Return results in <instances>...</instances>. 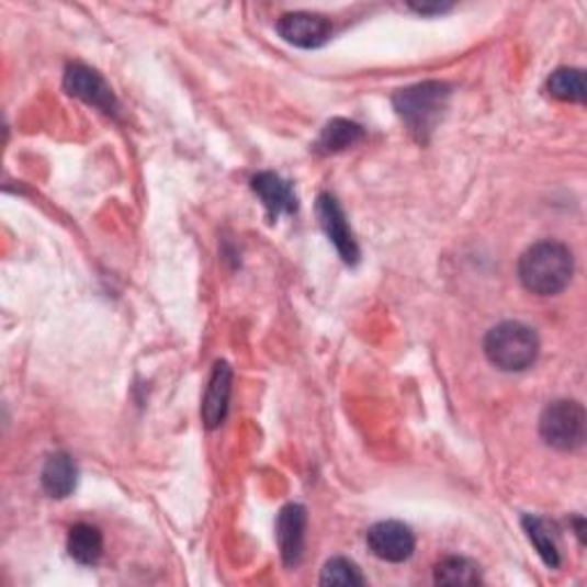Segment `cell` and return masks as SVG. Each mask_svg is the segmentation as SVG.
I'll return each instance as SVG.
<instances>
[{"label": "cell", "instance_id": "17", "mask_svg": "<svg viewBox=\"0 0 587 587\" xmlns=\"http://www.w3.org/2000/svg\"><path fill=\"white\" fill-rule=\"evenodd\" d=\"M546 86H549L551 97H555L560 101H574V104H583L585 97H587L585 74L580 69H574V67L555 69Z\"/></svg>", "mask_w": 587, "mask_h": 587}, {"label": "cell", "instance_id": "7", "mask_svg": "<svg viewBox=\"0 0 587 587\" xmlns=\"http://www.w3.org/2000/svg\"><path fill=\"white\" fill-rule=\"evenodd\" d=\"M278 35L298 48H319L334 35V25L321 14L290 12L278 19Z\"/></svg>", "mask_w": 587, "mask_h": 587}, {"label": "cell", "instance_id": "11", "mask_svg": "<svg viewBox=\"0 0 587 587\" xmlns=\"http://www.w3.org/2000/svg\"><path fill=\"white\" fill-rule=\"evenodd\" d=\"M229 395H233V368H229L225 361H218L210 376L207 393H204V399H202L204 427L216 429L225 422L227 408H229Z\"/></svg>", "mask_w": 587, "mask_h": 587}, {"label": "cell", "instance_id": "9", "mask_svg": "<svg viewBox=\"0 0 587 587\" xmlns=\"http://www.w3.org/2000/svg\"><path fill=\"white\" fill-rule=\"evenodd\" d=\"M305 528H308V512H305L303 505L292 503L280 509L275 521V540L287 567L301 565L305 549Z\"/></svg>", "mask_w": 587, "mask_h": 587}, {"label": "cell", "instance_id": "2", "mask_svg": "<svg viewBox=\"0 0 587 587\" xmlns=\"http://www.w3.org/2000/svg\"><path fill=\"white\" fill-rule=\"evenodd\" d=\"M450 86L439 81H425L418 86H411L406 90H399L393 97V106L406 129L418 143H427L437 129L450 101Z\"/></svg>", "mask_w": 587, "mask_h": 587}, {"label": "cell", "instance_id": "10", "mask_svg": "<svg viewBox=\"0 0 587 587\" xmlns=\"http://www.w3.org/2000/svg\"><path fill=\"white\" fill-rule=\"evenodd\" d=\"M252 193L258 195L264 204L269 218H280L283 214H296L298 197L290 182L275 172H260L250 180Z\"/></svg>", "mask_w": 587, "mask_h": 587}, {"label": "cell", "instance_id": "12", "mask_svg": "<svg viewBox=\"0 0 587 587\" xmlns=\"http://www.w3.org/2000/svg\"><path fill=\"white\" fill-rule=\"evenodd\" d=\"M76 479H79V469H76L74 459L65 452H56L46 459L42 471V487L48 496L67 498L76 489Z\"/></svg>", "mask_w": 587, "mask_h": 587}, {"label": "cell", "instance_id": "14", "mask_svg": "<svg viewBox=\"0 0 587 587\" xmlns=\"http://www.w3.org/2000/svg\"><path fill=\"white\" fill-rule=\"evenodd\" d=\"M363 138H365V132L361 124L336 117L324 126V132L317 140V149L321 151V155H338V151L359 145Z\"/></svg>", "mask_w": 587, "mask_h": 587}, {"label": "cell", "instance_id": "6", "mask_svg": "<svg viewBox=\"0 0 587 587\" xmlns=\"http://www.w3.org/2000/svg\"><path fill=\"white\" fill-rule=\"evenodd\" d=\"M65 90L76 97L86 101V104L104 111L106 115H115L117 113V99L111 90V86L101 79V74H97L94 69L86 67V65H69L65 71Z\"/></svg>", "mask_w": 587, "mask_h": 587}, {"label": "cell", "instance_id": "8", "mask_svg": "<svg viewBox=\"0 0 587 587\" xmlns=\"http://www.w3.org/2000/svg\"><path fill=\"white\" fill-rule=\"evenodd\" d=\"M368 546L386 563H406L416 551V538L411 528L399 521H381L368 530Z\"/></svg>", "mask_w": 587, "mask_h": 587}, {"label": "cell", "instance_id": "16", "mask_svg": "<svg viewBox=\"0 0 587 587\" xmlns=\"http://www.w3.org/2000/svg\"><path fill=\"white\" fill-rule=\"evenodd\" d=\"M479 580V567L462 555H450L433 567V583L437 585H477Z\"/></svg>", "mask_w": 587, "mask_h": 587}, {"label": "cell", "instance_id": "5", "mask_svg": "<svg viewBox=\"0 0 587 587\" xmlns=\"http://www.w3.org/2000/svg\"><path fill=\"white\" fill-rule=\"evenodd\" d=\"M317 218H319V225L324 229V235L328 237V241L334 244L336 250L340 252L342 262L349 264V267L359 264L361 248L353 239L349 221H347L345 210L340 207V202H338L336 195L321 193L317 197Z\"/></svg>", "mask_w": 587, "mask_h": 587}, {"label": "cell", "instance_id": "3", "mask_svg": "<svg viewBox=\"0 0 587 587\" xmlns=\"http://www.w3.org/2000/svg\"><path fill=\"white\" fill-rule=\"evenodd\" d=\"M484 353L503 372H523L538 361L540 338L521 321H503L484 338Z\"/></svg>", "mask_w": 587, "mask_h": 587}, {"label": "cell", "instance_id": "13", "mask_svg": "<svg viewBox=\"0 0 587 587\" xmlns=\"http://www.w3.org/2000/svg\"><path fill=\"white\" fill-rule=\"evenodd\" d=\"M69 555L81 565H97L104 555V534L90 523H79L69 530L67 540Z\"/></svg>", "mask_w": 587, "mask_h": 587}, {"label": "cell", "instance_id": "18", "mask_svg": "<svg viewBox=\"0 0 587 587\" xmlns=\"http://www.w3.org/2000/svg\"><path fill=\"white\" fill-rule=\"evenodd\" d=\"M321 585H365V576L347 557H334L328 560L321 569Z\"/></svg>", "mask_w": 587, "mask_h": 587}, {"label": "cell", "instance_id": "4", "mask_svg": "<svg viewBox=\"0 0 587 587\" xmlns=\"http://www.w3.org/2000/svg\"><path fill=\"white\" fill-rule=\"evenodd\" d=\"M585 408L574 399H557L544 408L540 418V433L546 445L572 452L585 443Z\"/></svg>", "mask_w": 587, "mask_h": 587}, {"label": "cell", "instance_id": "1", "mask_svg": "<svg viewBox=\"0 0 587 587\" xmlns=\"http://www.w3.org/2000/svg\"><path fill=\"white\" fill-rule=\"evenodd\" d=\"M574 275V255L560 241H540L530 246L519 260L521 285L538 296L563 292Z\"/></svg>", "mask_w": 587, "mask_h": 587}, {"label": "cell", "instance_id": "19", "mask_svg": "<svg viewBox=\"0 0 587 587\" xmlns=\"http://www.w3.org/2000/svg\"><path fill=\"white\" fill-rule=\"evenodd\" d=\"M452 5H411V10L414 12H418V14H443V12H448Z\"/></svg>", "mask_w": 587, "mask_h": 587}, {"label": "cell", "instance_id": "15", "mask_svg": "<svg viewBox=\"0 0 587 587\" xmlns=\"http://www.w3.org/2000/svg\"><path fill=\"white\" fill-rule=\"evenodd\" d=\"M523 530L528 534V540L532 542V546L538 549L540 557L544 560V565L555 569L560 567V549H557V538H555V530L549 521L540 519V517H523Z\"/></svg>", "mask_w": 587, "mask_h": 587}]
</instances>
